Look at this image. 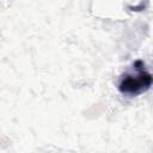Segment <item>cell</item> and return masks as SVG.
Segmentation results:
<instances>
[{
    "label": "cell",
    "instance_id": "1",
    "mask_svg": "<svg viewBox=\"0 0 153 153\" xmlns=\"http://www.w3.org/2000/svg\"><path fill=\"white\" fill-rule=\"evenodd\" d=\"M135 73L124 74L120 81L118 90L127 96H139L146 92L153 85V75L145 69V63L141 60H136L133 65Z\"/></svg>",
    "mask_w": 153,
    "mask_h": 153
}]
</instances>
